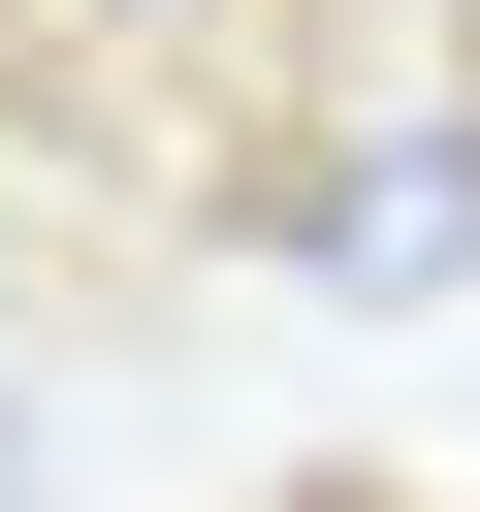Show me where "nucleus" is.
I'll return each mask as SVG.
<instances>
[{"instance_id":"1","label":"nucleus","mask_w":480,"mask_h":512,"mask_svg":"<svg viewBox=\"0 0 480 512\" xmlns=\"http://www.w3.org/2000/svg\"><path fill=\"white\" fill-rule=\"evenodd\" d=\"M320 64H352V0H0V128L160 192V224H288Z\"/></svg>"},{"instance_id":"2","label":"nucleus","mask_w":480,"mask_h":512,"mask_svg":"<svg viewBox=\"0 0 480 512\" xmlns=\"http://www.w3.org/2000/svg\"><path fill=\"white\" fill-rule=\"evenodd\" d=\"M288 256L320 288H480V128H416L384 192H288Z\"/></svg>"},{"instance_id":"3","label":"nucleus","mask_w":480,"mask_h":512,"mask_svg":"<svg viewBox=\"0 0 480 512\" xmlns=\"http://www.w3.org/2000/svg\"><path fill=\"white\" fill-rule=\"evenodd\" d=\"M0 512H32V416H0Z\"/></svg>"}]
</instances>
